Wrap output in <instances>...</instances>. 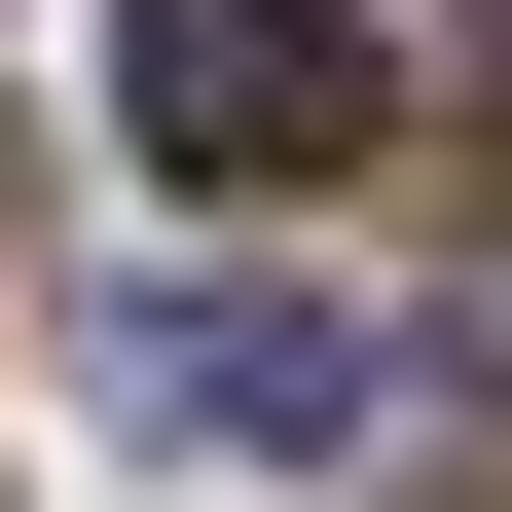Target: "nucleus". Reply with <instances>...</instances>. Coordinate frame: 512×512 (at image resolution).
<instances>
[{
    "label": "nucleus",
    "mask_w": 512,
    "mask_h": 512,
    "mask_svg": "<svg viewBox=\"0 0 512 512\" xmlns=\"http://www.w3.org/2000/svg\"><path fill=\"white\" fill-rule=\"evenodd\" d=\"M366 0H110V147L220 183V220H293V183H366Z\"/></svg>",
    "instance_id": "obj_1"
},
{
    "label": "nucleus",
    "mask_w": 512,
    "mask_h": 512,
    "mask_svg": "<svg viewBox=\"0 0 512 512\" xmlns=\"http://www.w3.org/2000/svg\"><path fill=\"white\" fill-rule=\"evenodd\" d=\"M110 403H147L183 476H293V439L403 403V330H366V293H110Z\"/></svg>",
    "instance_id": "obj_2"
}]
</instances>
